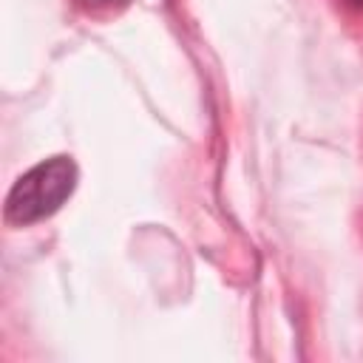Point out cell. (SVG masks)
I'll use <instances>...</instances> for the list:
<instances>
[{
    "label": "cell",
    "instance_id": "6da1fadb",
    "mask_svg": "<svg viewBox=\"0 0 363 363\" xmlns=\"http://www.w3.org/2000/svg\"><path fill=\"white\" fill-rule=\"evenodd\" d=\"M77 184V164L68 156H54L34 164L23 173L9 199H6V218L14 224H34L62 207Z\"/></svg>",
    "mask_w": 363,
    "mask_h": 363
},
{
    "label": "cell",
    "instance_id": "7a4b0ae2",
    "mask_svg": "<svg viewBox=\"0 0 363 363\" xmlns=\"http://www.w3.org/2000/svg\"><path fill=\"white\" fill-rule=\"evenodd\" d=\"M79 6H85L88 11H116L122 6H128L130 0H77Z\"/></svg>",
    "mask_w": 363,
    "mask_h": 363
},
{
    "label": "cell",
    "instance_id": "3957f363",
    "mask_svg": "<svg viewBox=\"0 0 363 363\" xmlns=\"http://www.w3.org/2000/svg\"><path fill=\"white\" fill-rule=\"evenodd\" d=\"M349 3H354V6H363V0H349Z\"/></svg>",
    "mask_w": 363,
    "mask_h": 363
}]
</instances>
